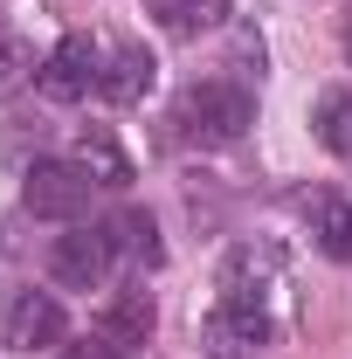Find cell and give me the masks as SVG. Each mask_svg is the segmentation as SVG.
<instances>
[{"instance_id": "1", "label": "cell", "mask_w": 352, "mask_h": 359, "mask_svg": "<svg viewBox=\"0 0 352 359\" xmlns=\"http://www.w3.org/2000/svg\"><path fill=\"white\" fill-rule=\"evenodd\" d=\"M173 125L187 145H208V152H221V145H235V138L256 125V97L235 83V76H208V83H187L173 104Z\"/></svg>"}, {"instance_id": "2", "label": "cell", "mask_w": 352, "mask_h": 359, "mask_svg": "<svg viewBox=\"0 0 352 359\" xmlns=\"http://www.w3.org/2000/svg\"><path fill=\"white\" fill-rule=\"evenodd\" d=\"M118 269V242L111 228H90V222H69L55 242H48V276L62 290H104Z\"/></svg>"}, {"instance_id": "3", "label": "cell", "mask_w": 352, "mask_h": 359, "mask_svg": "<svg viewBox=\"0 0 352 359\" xmlns=\"http://www.w3.org/2000/svg\"><path fill=\"white\" fill-rule=\"evenodd\" d=\"M90 187L97 180L83 166H69V159H35L28 173H21V208L35 215V222H83L90 215Z\"/></svg>"}, {"instance_id": "4", "label": "cell", "mask_w": 352, "mask_h": 359, "mask_svg": "<svg viewBox=\"0 0 352 359\" xmlns=\"http://www.w3.org/2000/svg\"><path fill=\"white\" fill-rule=\"evenodd\" d=\"M201 346H208V359H263V346H269L263 297H228L221 290V304L201 325Z\"/></svg>"}, {"instance_id": "5", "label": "cell", "mask_w": 352, "mask_h": 359, "mask_svg": "<svg viewBox=\"0 0 352 359\" xmlns=\"http://www.w3.org/2000/svg\"><path fill=\"white\" fill-rule=\"evenodd\" d=\"M97 76H104V55H97V42H90V35H62V42L42 55V76H35V90H42L48 104H83L90 90H97Z\"/></svg>"}, {"instance_id": "6", "label": "cell", "mask_w": 352, "mask_h": 359, "mask_svg": "<svg viewBox=\"0 0 352 359\" xmlns=\"http://www.w3.org/2000/svg\"><path fill=\"white\" fill-rule=\"evenodd\" d=\"M62 339V304L48 290H14L7 311H0V346L7 353H42Z\"/></svg>"}, {"instance_id": "7", "label": "cell", "mask_w": 352, "mask_h": 359, "mask_svg": "<svg viewBox=\"0 0 352 359\" xmlns=\"http://www.w3.org/2000/svg\"><path fill=\"white\" fill-rule=\"evenodd\" d=\"M152 325H159L152 290H111V297H104V311H97V339H111L118 353H138V346L152 339Z\"/></svg>"}, {"instance_id": "8", "label": "cell", "mask_w": 352, "mask_h": 359, "mask_svg": "<svg viewBox=\"0 0 352 359\" xmlns=\"http://www.w3.org/2000/svg\"><path fill=\"white\" fill-rule=\"evenodd\" d=\"M152 76H159L152 48L125 42V48H111V55H104V76H97V97H104V104H138V97L152 90Z\"/></svg>"}, {"instance_id": "9", "label": "cell", "mask_w": 352, "mask_h": 359, "mask_svg": "<svg viewBox=\"0 0 352 359\" xmlns=\"http://www.w3.org/2000/svg\"><path fill=\"white\" fill-rule=\"evenodd\" d=\"M311 235L332 263H352V194H311Z\"/></svg>"}, {"instance_id": "10", "label": "cell", "mask_w": 352, "mask_h": 359, "mask_svg": "<svg viewBox=\"0 0 352 359\" xmlns=\"http://www.w3.org/2000/svg\"><path fill=\"white\" fill-rule=\"evenodd\" d=\"M76 166H83L97 187H111V194L132 187V159L118 152V138L104 132V125H83V138H76Z\"/></svg>"}, {"instance_id": "11", "label": "cell", "mask_w": 352, "mask_h": 359, "mask_svg": "<svg viewBox=\"0 0 352 359\" xmlns=\"http://www.w3.org/2000/svg\"><path fill=\"white\" fill-rule=\"evenodd\" d=\"M145 14H152L166 35L194 42V35H208V28L228 21V0H145Z\"/></svg>"}, {"instance_id": "12", "label": "cell", "mask_w": 352, "mask_h": 359, "mask_svg": "<svg viewBox=\"0 0 352 359\" xmlns=\"http://www.w3.org/2000/svg\"><path fill=\"white\" fill-rule=\"evenodd\" d=\"M311 132H318L325 152L352 159V90H325V97L311 104Z\"/></svg>"}, {"instance_id": "13", "label": "cell", "mask_w": 352, "mask_h": 359, "mask_svg": "<svg viewBox=\"0 0 352 359\" xmlns=\"http://www.w3.org/2000/svg\"><path fill=\"white\" fill-rule=\"evenodd\" d=\"M111 242H118V256H132V263H159L166 249H159V222L145 215V208H125L118 222H111Z\"/></svg>"}, {"instance_id": "14", "label": "cell", "mask_w": 352, "mask_h": 359, "mask_svg": "<svg viewBox=\"0 0 352 359\" xmlns=\"http://www.w3.org/2000/svg\"><path fill=\"white\" fill-rule=\"evenodd\" d=\"M42 76V62H35V48L21 42V35H0V104L7 97H21V90Z\"/></svg>"}, {"instance_id": "15", "label": "cell", "mask_w": 352, "mask_h": 359, "mask_svg": "<svg viewBox=\"0 0 352 359\" xmlns=\"http://www.w3.org/2000/svg\"><path fill=\"white\" fill-rule=\"evenodd\" d=\"M62 359H132V353H118L111 339H83V346H62Z\"/></svg>"}, {"instance_id": "16", "label": "cell", "mask_w": 352, "mask_h": 359, "mask_svg": "<svg viewBox=\"0 0 352 359\" xmlns=\"http://www.w3.org/2000/svg\"><path fill=\"white\" fill-rule=\"evenodd\" d=\"M346 55H352V7H346Z\"/></svg>"}]
</instances>
